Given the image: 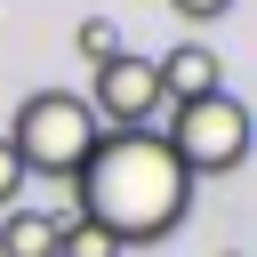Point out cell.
Returning a JSON list of instances; mask_svg holds the SVG:
<instances>
[{
    "label": "cell",
    "mask_w": 257,
    "mask_h": 257,
    "mask_svg": "<svg viewBox=\"0 0 257 257\" xmlns=\"http://www.w3.org/2000/svg\"><path fill=\"white\" fill-rule=\"evenodd\" d=\"M72 209L88 225H104L120 249H153L185 225L193 209V177L177 169V153L161 145V128H104L88 169L72 177Z\"/></svg>",
    "instance_id": "obj_1"
},
{
    "label": "cell",
    "mask_w": 257,
    "mask_h": 257,
    "mask_svg": "<svg viewBox=\"0 0 257 257\" xmlns=\"http://www.w3.org/2000/svg\"><path fill=\"white\" fill-rule=\"evenodd\" d=\"M0 137H8V153L24 161V177H56V185H72V177L88 169V153H96L104 128H96L88 96H72V88H32Z\"/></svg>",
    "instance_id": "obj_2"
},
{
    "label": "cell",
    "mask_w": 257,
    "mask_h": 257,
    "mask_svg": "<svg viewBox=\"0 0 257 257\" xmlns=\"http://www.w3.org/2000/svg\"><path fill=\"white\" fill-rule=\"evenodd\" d=\"M161 145L177 153V169H185L193 185H201V177H233V169L249 161V104H241L233 88L193 96V104H169Z\"/></svg>",
    "instance_id": "obj_3"
},
{
    "label": "cell",
    "mask_w": 257,
    "mask_h": 257,
    "mask_svg": "<svg viewBox=\"0 0 257 257\" xmlns=\"http://www.w3.org/2000/svg\"><path fill=\"white\" fill-rule=\"evenodd\" d=\"M88 112H96V128H153V120L169 112V96H161V72H153V56L120 48L112 64H96Z\"/></svg>",
    "instance_id": "obj_4"
},
{
    "label": "cell",
    "mask_w": 257,
    "mask_h": 257,
    "mask_svg": "<svg viewBox=\"0 0 257 257\" xmlns=\"http://www.w3.org/2000/svg\"><path fill=\"white\" fill-rule=\"evenodd\" d=\"M153 72H161V96L169 104H193V96H217L225 88V56L209 40H177L169 56H153Z\"/></svg>",
    "instance_id": "obj_5"
},
{
    "label": "cell",
    "mask_w": 257,
    "mask_h": 257,
    "mask_svg": "<svg viewBox=\"0 0 257 257\" xmlns=\"http://www.w3.org/2000/svg\"><path fill=\"white\" fill-rule=\"evenodd\" d=\"M0 257H56V209H0Z\"/></svg>",
    "instance_id": "obj_6"
},
{
    "label": "cell",
    "mask_w": 257,
    "mask_h": 257,
    "mask_svg": "<svg viewBox=\"0 0 257 257\" xmlns=\"http://www.w3.org/2000/svg\"><path fill=\"white\" fill-rule=\"evenodd\" d=\"M56 257H120V241L104 225H88L80 209H56Z\"/></svg>",
    "instance_id": "obj_7"
},
{
    "label": "cell",
    "mask_w": 257,
    "mask_h": 257,
    "mask_svg": "<svg viewBox=\"0 0 257 257\" xmlns=\"http://www.w3.org/2000/svg\"><path fill=\"white\" fill-rule=\"evenodd\" d=\"M72 48H80V64H112V56H120V24H112V16H80Z\"/></svg>",
    "instance_id": "obj_8"
},
{
    "label": "cell",
    "mask_w": 257,
    "mask_h": 257,
    "mask_svg": "<svg viewBox=\"0 0 257 257\" xmlns=\"http://www.w3.org/2000/svg\"><path fill=\"white\" fill-rule=\"evenodd\" d=\"M32 177H24V161L8 153V137H0V209H16V193H24Z\"/></svg>",
    "instance_id": "obj_9"
},
{
    "label": "cell",
    "mask_w": 257,
    "mask_h": 257,
    "mask_svg": "<svg viewBox=\"0 0 257 257\" xmlns=\"http://www.w3.org/2000/svg\"><path fill=\"white\" fill-rule=\"evenodd\" d=\"M169 8H177L185 24H217V16H233L241 0H169Z\"/></svg>",
    "instance_id": "obj_10"
},
{
    "label": "cell",
    "mask_w": 257,
    "mask_h": 257,
    "mask_svg": "<svg viewBox=\"0 0 257 257\" xmlns=\"http://www.w3.org/2000/svg\"><path fill=\"white\" fill-rule=\"evenodd\" d=\"M225 257H241V249H225Z\"/></svg>",
    "instance_id": "obj_11"
}]
</instances>
